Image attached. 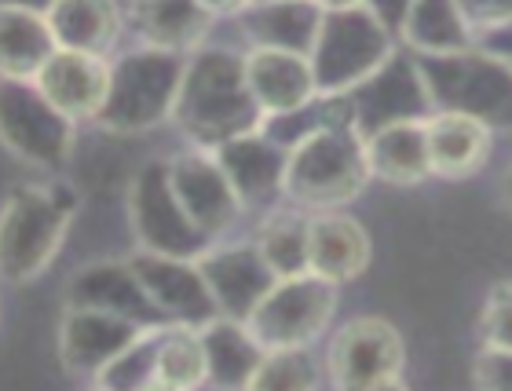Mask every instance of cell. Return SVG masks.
<instances>
[{
  "instance_id": "8992f818",
  "label": "cell",
  "mask_w": 512,
  "mask_h": 391,
  "mask_svg": "<svg viewBox=\"0 0 512 391\" xmlns=\"http://www.w3.org/2000/svg\"><path fill=\"white\" fill-rule=\"evenodd\" d=\"M421 77L432 96V110H458L491 128L512 132V63L480 52L425 55Z\"/></svg>"
},
{
  "instance_id": "603a6c76",
  "label": "cell",
  "mask_w": 512,
  "mask_h": 391,
  "mask_svg": "<svg viewBox=\"0 0 512 391\" xmlns=\"http://www.w3.org/2000/svg\"><path fill=\"white\" fill-rule=\"evenodd\" d=\"M366 161L370 176L392 187H414L425 176H432L428 161V136L425 117L421 121H395L366 136Z\"/></svg>"
},
{
  "instance_id": "30bf717a",
  "label": "cell",
  "mask_w": 512,
  "mask_h": 391,
  "mask_svg": "<svg viewBox=\"0 0 512 391\" xmlns=\"http://www.w3.org/2000/svg\"><path fill=\"white\" fill-rule=\"evenodd\" d=\"M403 366V337L384 318H352L348 326L337 329L326 355L330 381L348 391L395 388L403 377Z\"/></svg>"
},
{
  "instance_id": "d4e9b609",
  "label": "cell",
  "mask_w": 512,
  "mask_h": 391,
  "mask_svg": "<svg viewBox=\"0 0 512 391\" xmlns=\"http://www.w3.org/2000/svg\"><path fill=\"white\" fill-rule=\"evenodd\" d=\"M44 19L52 26L59 48L103 55V59L114 52L125 26L114 0H52Z\"/></svg>"
},
{
  "instance_id": "7402d4cb",
  "label": "cell",
  "mask_w": 512,
  "mask_h": 391,
  "mask_svg": "<svg viewBox=\"0 0 512 391\" xmlns=\"http://www.w3.org/2000/svg\"><path fill=\"white\" fill-rule=\"evenodd\" d=\"M253 48H282L308 55L322 26V8L315 0H256L242 15Z\"/></svg>"
},
{
  "instance_id": "8fae6325",
  "label": "cell",
  "mask_w": 512,
  "mask_h": 391,
  "mask_svg": "<svg viewBox=\"0 0 512 391\" xmlns=\"http://www.w3.org/2000/svg\"><path fill=\"white\" fill-rule=\"evenodd\" d=\"M143 329L150 326H139L114 311L66 304L63 318H59V362L70 377L96 381L110 362L136 344Z\"/></svg>"
},
{
  "instance_id": "7a4b0ae2",
  "label": "cell",
  "mask_w": 512,
  "mask_h": 391,
  "mask_svg": "<svg viewBox=\"0 0 512 391\" xmlns=\"http://www.w3.org/2000/svg\"><path fill=\"white\" fill-rule=\"evenodd\" d=\"M370 161L366 136L352 117H337L311 128L308 136L289 147L286 161V198L308 212L341 209L366 191Z\"/></svg>"
},
{
  "instance_id": "ab89813d",
  "label": "cell",
  "mask_w": 512,
  "mask_h": 391,
  "mask_svg": "<svg viewBox=\"0 0 512 391\" xmlns=\"http://www.w3.org/2000/svg\"><path fill=\"white\" fill-rule=\"evenodd\" d=\"M502 194H505V205L512 209V165H509V172H505V180H502Z\"/></svg>"
},
{
  "instance_id": "d6a6232c",
  "label": "cell",
  "mask_w": 512,
  "mask_h": 391,
  "mask_svg": "<svg viewBox=\"0 0 512 391\" xmlns=\"http://www.w3.org/2000/svg\"><path fill=\"white\" fill-rule=\"evenodd\" d=\"M480 337L491 348H512V282H498L483 304Z\"/></svg>"
},
{
  "instance_id": "f546056e",
  "label": "cell",
  "mask_w": 512,
  "mask_h": 391,
  "mask_svg": "<svg viewBox=\"0 0 512 391\" xmlns=\"http://www.w3.org/2000/svg\"><path fill=\"white\" fill-rule=\"evenodd\" d=\"M209 381L205 370V348L198 326H165L158 340V359H154V388H198Z\"/></svg>"
},
{
  "instance_id": "60d3db41",
  "label": "cell",
  "mask_w": 512,
  "mask_h": 391,
  "mask_svg": "<svg viewBox=\"0 0 512 391\" xmlns=\"http://www.w3.org/2000/svg\"><path fill=\"white\" fill-rule=\"evenodd\" d=\"M253 4H256V0H253Z\"/></svg>"
},
{
  "instance_id": "2e32d148",
  "label": "cell",
  "mask_w": 512,
  "mask_h": 391,
  "mask_svg": "<svg viewBox=\"0 0 512 391\" xmlns=\"http://www.w3.org/2000/svg\"><path fill=\"white\" fill-rule=\"evenodd\" d=\"M213 154L224 165L227 180H231V187L238 191L246 209H267V205H275L286 194L289 150L267 136L264 128L227 139Z\"/></svg>"
},
{
  "instance_id": "ac0fdd59",
  "label": "cell",
  "mask_w": 512,
  "mask_h": 391,
  "mask_svg": "<svg viewBox=\"0 0 512 391\" xmlns=\"http://www.w3.org/2000/svg\"><path fill=\"white\" fill-rule=\"evenodd\" d=\"M33 85L52 99L66 117L74 121H96L99 106L107 99L110 63L103 55L74 52V48H55L52 59L41 66Z\"/></svg>"
},
{
  "instance_id": "4fadbf2b",
  "label": "cell",
  "mask_w": 512,
  "mask_h": 391,
  "mask_svg": "<svg viewBox=\"0 0 512 391\" xmlns=\"http://www.w3.org/2000/svg\"><path fill=\"white\" fill-rule=\"evenodd\" d=\"M348 99H352L355 128L363 136L384 125H395V121H421L432 114V96H428V85L421 77V66L395 52L377 74H370L363 85L352 88Z\"/></svg>"
},
{
  "instance_id": "52a82bcc",
  "label": "cell",
  "mask_w": 512,
  "mask_h": 391,
  "mask_svg": "<svg viewBox=\"0 0 512 391\" xmlns=\"http://www.w3.org/2000/svg\"><path fill=\"white\" fill-rule=\"evenodd\" d=\"M77 121L66 117L33 81L0 77V147L44 172L66 169L74 158Z\"/></svg>"
},
{
  "instance_id": "6da1fadb",
  "label": "cell",
  "mask_w": 512,
  "mask_h": 391,
  "mask_svg": "<svg viewBox=\"0 0 512 391\" xmlns=\"http://www.w3.org/2000/svg\"><path fill=\"white\" fill-rule=\"evenodd\" d=\"M172 125L202 150H216L227 139L264 128V110L246 77V59L227 48H198L187 55Z\"/></svg>"
},
{
  "instance_id": "4dcf8cb0",
  "label": "cell",
  "mask_w": 512,
  "mask_h": 391,
  "mask_svg": "<svg viewBox=\"0 0 512 391\" xmlns=\"http://www.w3.org/2000/svg\"><path fill=\"white\" fill-rule=\"evenodd\" d=\"M319 384V366L308 348H271L256 366L249 388L256 391H304Z\"/></svg>"
},
{
  "instance_id": "7c38bea8",
  "label": "cell",
  "mask_w": 512,
  "mask_h": 391,
  "mask_svg": "<svg viewBox=\"0 0 512 391\" xmlns=\"http://www.w3.org/2000/svg\"><path fill=\"white\" fill-rule=\"evenodd\" d=\"M169 180L172 191L180 198V205L187 209V216L194 220V227L205 238H220L235 227V220L242 216V198L227 180L224 165L216 161L213 150L194 147L180 158L169 161Z\"/></svg>"
},
{
  "instance_id": "f1b7e54d",
  "label": "cell",
  "mask_w": 512,
  "mask_h": 391,
  "mask_svg": "<svg viewBox=\"0 0 512 391\" xmlns=\"http://www.w3.org/2000/svg\"><path fill=\"white\" fill-rule=\"evenodd\" d=\"M308 220L311 212L293 205V209L271 212L260 231H256V249L267 260V267L278 278L304 275L308 271Z\"/></svg>"
},
{
  "instance_id": "44dd1931",
  "label": "cell",
  "mask_w": 512,
  "mask_h": 391,
  "mask_svg": "<svg viewBox=\"0 0 512 391\" xmlns=\"http://www.w3.org/2000/svg\"><path fill=\"white\" fill-rule=\"evenodd\" d=\"M428 136V161H432V176L443 180H465L491 154V128L458 110H432L425 117Z\"/></svg>"
},
{
  "instance_id": "3957f363",
  "label": "cell",
  "mask_w": 512,
  "mask_h": 391,
  "mask_svg": "<svg viewBox=\"0 0 512 391\" xmlns=\"http://www.w3.org/2000/svg\"><path fill=\"white\" fill-rule=\"evenodd\" d=\"M77 194L66 183H26L0 205V278L26 286L59 256L77 212Z\"/></svg>"
},
{
  "instance_id": "5b68a950",
  "label": "cell",
  "mask_w": 512,
  "mask_h": 391,
  "mask_svg": "<svg viewBox=\"0 0 512 391\" xmlns=\"http://www.w3.org/2000/svg\"><path fill=\"white\" fill-rule=\"evenodd\" d=\"M308 59L319 96H348L392 59V30L370 4L322 11L319 37Z\"/></svg>"
},
{
  "instance_id": "74e56055",
  "label": "cell",
  "mask_w": 512,
  "mask_h": 391,
  "mask_svg": "<svg viewBox=\"0 0 512 391\" xmlns=\"http://www.w3.org/2000/svg\"><path fill=\"white\" fill-rule=\"evenodd\" d=\"M322 11H341V8H359V4H366V0H315Z\"/></svg>"
},
{
  "instance_id": "d6986e66",
  "label": "cell",
  "mask_w": 512,
  "mask_h": 391,
  "mask_svg": "<svg viewBox=\"0 0 512 391\" xmlns=\"http://www.w3.org/2000/svg\"><path fill=\"white\" fill-rule=\"evenodd\" d=\"M242 59H246L249 88L264 110V121L275 114L300 110L319 96L308 55L282 52V48H249V55H242Z\"/></svg>"
},
{
  "instance_id": "83f0119b",
  "label": "cell",
  "mask_w": 512,
  "mask_h": 391,
  "mask_svg": "<svg viewBox=\"0 0 512 391\" xmlns=\"http://www.w3.org/2000/svg\"><path fill=\"white\" fill-rule=\"evenodd\" d=\"M399 33L410 48L425 55L461 52L472 44V26L458 0H414Z\"/></svg>"
},
{
  "instance_id": "484cf974",
  "label": "cell",
  "mask_w": 512,
  "mask_h": 391,
  "mask_svg": "<svg viewBox=\"0 0 512 391\" xmlns=\"http://www.w3.org/2000/svg\"><path fill=\"white\" fill-rule=\"evenodd\" d=\"M55 33L44 19V11L0 4V77L11 81H33L41 66L52 59Z\"/></svg>"
},
{
  "instance_id": "e575fe53",
  "label": "cell",
  "mask_w": 512,
  "mask_h": 391,
  "mask_svg": "<svg viewBox=\"0 0 512 391\" xmlns=\"http://www.w3.org/2000/svg\"><path fill=\"white\" fill-rule=\"evenodd\" d=\"M472 33L476 30H502L512 26V0H458Z\"/></svg>"
},
{
  "instance_id": "cb8c5ba5",
  "label": "cell",
  "mask_w": 512,
  "mask_h": 391,
  "mask_svg": "<svg viewBox=\"0 0 512 391\" xmlns=\"http://www.w3.org/2000/svg\"><path fill=\"white\" fill-rule=\"evenodd\" d=\"M132 26L150 48L191 55L213 30V15L198 0H132Z\"/></svg>"
},
{
  "instance_id": "e0dca14e",
  "label": "cell",
  "mask_w": 512,
  "mask_h": 391,
  "mask_svg": "<svg viewBox=\"0 0 512 391\" xmlns=\"http://www.w3.org/2000/svg\"><path fill=\"white\" fill-rule=\"evenodd\" d=\"M66 304L114 311V315L132 318L139 326H172L169 318L158 311V304L150 300V293L143 289V282L136 275V267L128 264V260L85 264L66 282Z\"/></svg>"
},
{
  "instance_id": "ffe728a7",
  "label": "cell",
  "mask_w": 512,
  "mask_h": 391,
  "mask_svg": "<svg viewBox=\"0 0 512 391\" xmlns=\"http://www.w3.org/2000/svg\"><path fill=\"white\" fill-rule=\"evenodd\" d=\"M370 264V234L341 209L311 212L308 220V271L330 282H352Z\"/></svg>"
},
{
  "instance_id": "8d00e7d4",
  "label": "cell",
  "mask_w": 512,
  "mask_h": 391,
  "mask_svg": "<svg viewBox=\"0 0 512 391\" xmlns=\"http://www.w3.org/2000/svg\"><path fill=\"white\" fill-rule=\"evenodd\" d=\"M213 19H235V15H242V11L253 4V0H198Z\"/></svg>"
},
{
  "instance_id": "9c48e42d",
  "label": "cell",
  "mask_w": 512,
  "mask_h": 391,
  "mask_svg": "<svg viewBox=\"0 0 512 391\" xmlns=\"http://www.w3.org/2000/svg\"><path fill=\"white\" fill-rule=\"evenodd\" d=\"M128 223L143 253L198 260L213 242L194 227V220L172 191L169 161H150L136 172L132 191H128Z\"/></svg>"
},
{
  "instance_id": "d590c367",
  "label": "cell",
  "mask_w": 512,
  "mask_h": 391,
  "mask_svg": "<svg viewBox=\"0 0 512 391\" xmlns=\"http://www.w3.org/2000/svg\"><path fill=\"white\" fill-rule=\"evenodd\" d=\"M366 4L377 11V19H381L388 30H395V26H403L406 11H410L414 0H366Z\"/></svg>"
},
{
  "instance_id": "277c9868",
  "label": "cell",
  "mask_w": 512,
  "mask_h": 391,
  "mask_svg": "<svg viewBox=\"0 0 512 391\" xmlns=\"http://www.w3.org/2000/svg\"><path fill=\"white\" fill-rule=\"evenodd\" d=\"M187 55L165 48H139L110 66L107 99L99 106L96 125L114 136H139L172 121L180 96Z\"/></svg>"
},
{
  "instance_id": "ba28073f",
  "label": "cell",
  "mask_w": 512,
  "mask_h": 391,
  "mask_svg": "<svg viewBox=\"0 0 512 391\" xmlns=\"http://www.w3.org/2000/svg\"><path fill=\"white\" fill-rule=\"evenodd\" d=\"M333 311H337V282L304 271V275L275 278V286L253 307L246 326L264 344V351L311 348L333 322Z\"/></svg>"
},
{
  "instance_id": "5bb4252c",
  "label": "cell",
  "mask_w": 512,
  "mask_h": 391,
  "mask_svg": "<svg viewBox=\"0 0 512 391\" xmlns=\"http://www.w3.org/2000/svg\"><path fill=\"white\" fill-rule=\"evenodd\" d=\"M128 264L136 267L139 282L150 293V300L158 304L161 315L176 322V326H205V322H213L220 315L213 289L205 282L198 260L136 249V256Z\"/></svg>"
},
{
  "instance_id": "836d02e7",
  "label": "cell",
  "mask_w": 512,
  "mask_h": 391,
  "mask_svg": "<svg viewBox=\"0 0 512 391\" xmlns=\"http://www.w3.org/2000/svg\"><path fill=\"white\" fill-rule=\"evenodd\" d=\"M472 381L491 391H512V348H491L483 344L472 366Z\"/></svg>"
},
{
  "instance_id": "4316f807",
  "label": "cell",
  "mask_w": 512,
  "mask_h": 391,
  "mask_svg": "<svg viewBox=\"0 0 512 391\" xmlns=\"http://www.w3.org/2000/svg\"><path fill=\"white\" fill-rule=\"evenodd\" d=\"M205 348V370L209 384L220 388H249L256 366L264 359V344L253 337V329L238 318L216 315L213 322L198 326Z\"/></svg>"
},
{
  "instance_id": "f35d334b",
  "label": "cell",
  "mask_w": 512,
  "mask_h": 391,
  "mask_svg": "<svg viewBox=\"0 0 512 391\" xmlns=\"http://www.w3.org/2000/svg\"><path fill=\"white\" fill-rule=\"evenodd\" d=\"M0 4H15V8H33V11H48L52 0H0Z\"/></svg>"
},
{
  "instance_id": "9a60e30c",
  "label": "cell",
  "mask_w": 512,
  "mask_h": 391,
  "mask_svg": "<svg viewBox=\"0 0 512 391\" xmlns=\"http://www.w3.org/2000/svg\"><path fill=\"white\" fill-rule=\"evenodd\" d=\"M205 282L213 289V300L220 307V315L246 322L253 315V307L264 300V293L275 286V271L267 267L260 256L256 242H238V245H216L198 256Z\"/></svg>"
},
{
  "instance_id": "1f68e13d",
  "label": "cell",
  "mask_w": 512,
  "mask_h": 391,
  "mask_svg": "<svg viewBox=\"0 0 512 391\" xmlns=\"http://www.w3.org/2000/svg\"><path fill=\"white\" fill-rule=\"evenodd\" d=\"M165 333V326H150L139 333V340L125 355L110 362L107 370L99 373L96 381L99 388H154V359H158V340Z\"/></svg>"
}]
</instances>
